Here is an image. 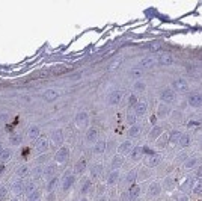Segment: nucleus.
Instances as JSON below:
<instances>
[{
  "instance_id": "c85d7f7f",
  "label": "nucleus",
  "mask_w": 202,
  "mask_h": 201,
  "mask_svg": "<svg viewBox=\"0 0 202 201\" xmlns=\"http://www.w3.org/2000/svg\"><path fill=\"white\" fill-rule=\"evenodd\" d=\"M118 178H119V172L118 171H113V172H110V175L107 178V183L109 185H115L116 182H118Z\"/></svg>"
},
{
  "instance_id": "7ed1b4c3",
  "label": "nucleus",
  "mask_w": 202,
  "mask_h": 201,
  "mask_svg": "<svg viewBox=\"0 0 202 201\" xmlns=\"http://www.w3.org/2000/svg\"><path fill=\"white\" fill-rule=\"evenodd\" d=\"M59 97H60V94H59V91H56V89H47L44 94H42V98H44L47 103L57 101Z\"/></svg>"
},
{
  "instance_id": "13d9d810",
  "label": "nucleus",
  "mask_w": 202,
  "mask_h": 201,
  "mask_svg": "<svg viewBox=\"0 0 202 201\" xmlns=\"http://www.w3.org/2000/svg\"><path fill=\"white\" fill-rule=\"evenodd\" d=\"M100 201H106V198H103V200H100Z\"/></svg>"
},
{
  "instance_id": "ddd939ff",
  "label": "nucleus",
  "mask_w": 202,
  "mask_h": 201,
  "mask_svg": "<svg viewBox=\"0 0 202 201\" xmlns=\"http://www.w3.org/2000/svg\"><path fill=\"white\" fill-rule=\"evenodd\" d=\"M131 150H133V144H131L130 141H125V142H122V144L118 147V151H119V154H127V153H131Z\"/></svg>"
},
{
  "instance_id": "f03ea898",
  "label": "nucleus",
  "mask_w": 202,
  "mask_h": 201,
  "mask_svg": "<svg viewBox=\"0 0 202 201\" xmlns=\"http://www.w3.org/2000/svg\"><path fill=\"white\" fill-rule=\"evenodd\" d=\"M157 61H158V63H162V65H172V63L175 62L174 56L171 55V53H167V51H162V53H158Z\"/></svg>"
},
{
  "instance_id": "2f4dec72",
  "label": "nucleus",
  "mask_w": 202,
  "mask_h": 201,
  "mask_svg": "<svg viewBox=\"0 0 202 201\" xmlns=\"http://www.w3.org/2000/svg\"><path fill=\"white\" fill-rule=\"evenodd\" d=\"M122 165V157H119V156H116V157H113V160H112V169H118L119 166Z\"/></svg>"
},
{
  "instance_id": "37998d69",
  "label": "nucleus",
  "mask_w": 202,
  "mask_h": 201,
  "mask_svg": "<svg viewBox=\"0 0 202 201\" xmlns=\"http://www.w3.org/2000/svg\"><path fill=\"white\" fill-rule=\"evenodd\" d=\"M136 178V171H130L128 175H127V183H133Z\"/></svg>"
},
{
  "instance_id": "c9c22d12",
  "label": "nucleus",
  "mask_w": 202,
  "mask_h": 201,
  "mask_svg": "<svg viewBox=\"0 0 202 201\" xmlns=\"http://www.w3.org/2000/svg\"><path fill=\"white\" fill-rule=\"evenodd\" d=\"M33 190H36V185L33 183V182H30V183H27L26 186H24V192L29 195V194H32Z\"/></svg>"
},
{
  "instance_id": "20e7f679",
  "label": "nucleus",
  "mask_w": 202,
  "mask_h": 201,
  "mask_svg": "<svg viewBox=\"0 0 202 201\" xmlns=\"http://www.w3.org/2000/svg\"><path fill=\"white\" fill-rule=\"evenodd\" d=\"M160 98H162L164 103H171V101H174V98H175V92H174V89H171V88L163 89L162 94H160Z\"/></svg>"
},
{
  "instance_id": "5701e85b",
  "label": "nucleus",
  "mask_w": 202,
  "mask_h": 201,
  "mask_svg": "<svg viewBox=\"0 0 202 201\" xmlns=\"http://www.w3.org/2000/svg\"><path fill=\"white\" fill-rule=\"evenodd\" d=\"M71 68L68 67V65H55L51 68V71L55 73V74H63V73H67V71H69Z\"/></svg>"
},
{
  "instance_id": "2eb2a0df",
  "label": "nucleus",
  "mask_w": 202,
  "mask_h": 201,
  "mask_svg": "<svg viewBox=\"0 0 202 201\" xmlns=\"http://www.w3.org/2000/svg\"><path fill=\"white\" fill-rule=\"evenodd\" d=\"M97 138H98V130L95 129V127H92V129H89L86 132V139L89 142H95V141H97Z\"/></svg>"
},
{
  "instance_id": "412c9836",
  "label": "nucleus",
  "mask_w": 202,
  "mask_h": 201,
  "mask_svg": "<svg viewBox=\"0 0 202 201\" xmlns=\"http://www.w3.org/2000/svg\"><path fill=\"white\" fill-rule=\"evenodd\" d=\"M145 48L150 50V51H157L158 48H162V42L160 41H151V42H148V44H146Z\"/></svg>"
},
{
  "instance_id": "72a5a7b5",
  "label": "nucleus",
  "mask_w": 202,
  "mask_h": 201,
  "mask_svg": "<svg viewBox=\"0 0 202 201\" xmlns=\"http://www.w3.org/2000/svg\"><path fill=\"white\" fill-rule=\"evenodd\" d=\"M130 76H131L133 79H139V77L143 76V71H142L140 68H133V70L130 71Z\"/></svg>"
},
{
  "instance_id": "de8ad7c7",
  "label": "nucleus",
  "mask_w": 202,
  "mask_h": 201,
  "mask_svg": "<svg viewBox=\"0 0 202 201\" xmlns=\"http://www.w3.org/2000/svg\"><path fill=\"white\" fill-rule=\"evenodd\" d=\"M166 113H167V108H166V106H160V108H158V115H160V116H166Z\"/></svg>"
},
{
  "instance_id": "5fc2aeb1",
  "label": "nucleus",
  "mask_w": 202,
  "mask_h": 201,
  "mask_svg": "<svg viewBox=\"0 0 202 201\" xmlns=\"http://www.w3.org/2000/svg\"><path fill=\"white\" fill-rule=\"evenodd\" d=\"M3 171H5V165H3V163H0V175L3 174Z\"/></svg>"
},
{
  "instance_id": "a878e982",
  "label": "nucleus",
  "mask_w": 202,
  "mask_h": 201,
  "mask_svg": "<svg viewBox=\"0 0 202 201\" xmlns=\"http://www.w3.org/2000/svg\"><path fill=\"white\" fill-rule=\"evenodd\" d=\"M84 169H86V159H80L76 165V171L79 174H82V172H84Z\"/></svg>"
},
{
  "instance_id": "6ab92c4d",
  "label": "nucleus",
  "mask_w": 202,
  "mask_h": 201,
  "mask_svg": "<svg viewBox=\"0 0 202 201\" xmlns=\"http://www.w3.org/2000/svg\"><path fill=\"white\" fill-rule=\"evenodd\" d=\"M74 182H76V175H68L67 178H65V182H63V185H62V189L63 190H67V189H69L72 185H74Z\"/></svg>"
},
{
  "instance_id": "393cba45",
  "label": "nucleus",
  "mask_w": 202,
  "mask_h": 201,
  "mask_svg": "<svg viewBox=\"0 0 202 201\" xmlns=\"http://www.w3.org/2000/svg\"><path fill=\"white\" fill-rule=\"evenodd\" d=\"M162 133H163V129L160 125H155V127H152V130L150 132V138H151V139H155V138H158Z\"/></svg>"
},
{
  "instance_id": "79ce46f5",
  "label": "nucleus",
  "mask_w": 202,
  "mask_h": 201,
  "mask_svg": "<svg viewBox=\"0 0 202 201\" xmlns=\"http://www.w3.org/2000/svg\"><path fill=\"white\" fill-rule=\"evenodd\" d=\"M145 88H146V86H145L143 82H136V83H134V89H136V91H145Z\"/></svg>"
},
{
  "instance_id": "1a4fd4ad",
  "label": "nucleus",
  "mask_w": 202,
  "mask_h": 201,
  "mask_svg": "<svg viewBox=\"0 0 202 201\" xmlns=\"http://www.w3.org/2000/svg\"><path fill=\"white\" fill-rule=\"evenodd\" d=\"M74 121H76V124H79V125H83V124H86L88 121H89V113L88 112H79L77 115H76V118H74Z\"/></svg>"
},
{
  "instance_id": "dca6fc26",
  "label": "nucleus",
  "mask_w": 202,
  "mask_h": 201,
  "mask_svg": "<svg viewBox=\"0 0 202 201\" xmlns=\"http://www.w3.org/2000/svg\"><path fill=\"white\" fill-rule=\"evenodd\" d=\"M146 109H148V104L146 101H139L136 104V115H145L146 113Z\"/></svg>"
},
{
  "instance_id": "39448f33",
  "label": "nucleus",
  "mask_w": 202,
  "mask_h": 201,
  "mask_svg": "<svg viewBox=\"0 0 202 201\" xmlns=\"http://www.w3.org/2000/svg\"><path fill=\"white\" fill-rule=\"evenodd\" d=\"M68 154H69V151H68V148L67 147H60L59 150H57V153H56V162H65L67 159H68Z\"/></svg>"
},
{
  "instance_id": "a211bd4d",
  "label": "nucleus",
  "mask_w": 202,
  "mask_h": 201,
  "mask_svg": "<svg viewBox=\"0 0 202 201\" xmlns=\"http://www.w3.org/2000/svg\"><path fill=\"white\" fill-rule=\"evenodd\" d=\"M181 132H172V135L169 136V144L171 145H176L179 142V139H181Z\"/></svg>"
},
{
  "instance_id": "3c124183",
  "label": "nucleus",
  "mask_w": 202,
  "mask_h": 201,
  "mask_svg": "<svg viewBox=\"0 0 202 201\" xmlns=\"http://www.w3.org/2000/svg\"><path fill=\"white\" fill-rule=\"evenodd\" d=\"M164 186H166L167 189H171V187H172V178H166V183H164Z\"/></svg>"
},
{
  "instance_id": "bb28decb",
  "label": "nucleus",
  "mask_w": 202,
  "mask_h": 201,
  "mask_svg": "<svg viewBox=\"0 0 202 201\" xmlns=\"http://www.w3.org/2000/svg\"><path fill=\"white\" fill-rule=\"evenodd\" d=\"M158 192H160V186H158L157 183L150 185V187H148V194L152 195V197H155V195H158Z\"/></svg>"
},
{
  "instance_id": "4be33fe9",
  "label": "nucleus",
  "mask_w": 202,
  "mask_h": 201,
  "mask_svg": "<svg viewBox=\"0 0 202 201\" xmlns=\"http://www.w3.org/2000/svg\"><path fill=\"white\" fill-rule=\"evenodd\" d=\"M142 153H143V148L142 147H136L131 150V159L133 160H139V159L142 157Z\"/></svg>"
},
{
  "instance_id": "aec40b11",
  "label": "nucleus",
  "mask_w": 202,
  "mask_h": 201,
  "mask_svg": "<svg viewBox=\"0 0 202 201\" xmlns=\"http://www.w3.org/2000/svg\"><path fill=\"white\" fill-rule=\"evenodd\" d=\"M139 195H140V187L137 186V185L131 186V189L128 190V197H130V200H136Z\"/></svg>"
},
{
  "instance_id": "58836bf2",
  "label": "nucleus",
  "mask_w": 202,
  "mask_h": 201,
  "mask_svg": "<svg viewBox=\"0 0 202 201\" xmlns=\"http://www.w3.org/2000/svg\"><path fill=\"white\" fill-rule=\"evenodd\" d=\"M137 103H139V101H137V95H136V94H131L130 98H128V106H130V108H136Z\"/></svg>"
},
{
  "instance_id": "4d7b16f0",
  "label": "nucleus",
  "mask_w": 202,
  "mask_h": 201,
  "mask_svg": "<svg viewBox=\"0 0 202 201\" xmlns=\"http://www.w3.org/2000/svg\"><path fill=\"white\" fill-rule=\"evenodd\" d=\"M82 201H88V200H86V198H82Z\"/></svg>"
},
{
  "instance_id": "603ef678",
  "label": "nucleus",
  "mask_w": 202,
  "mask_h": 201,
  "mask_svg": "<svg viewBox=\"0 0 202 201\" xmlns=\"http://www.w3.org/2000/svg\"><path fill=\"white\" fill-rule=\"evenodd\" d=\"M53 171H55V166H48V168H47V171H45V174H51Z\"/></svg>"
},
{
  "instance_id": "f704fd0d",
  "label": "nucleus",
  "mask_w": 202,
  "mask_h": 201,
  "mask_svg": "<svg viewBox=\"0 0 202 201\" xmlns=\"http://www.w3.org/2000/svg\"><path fill=\"white\" fill-rule=\"evenodd\" d=\"M41 197V190H33V192H32V194H29L27 195V201H36L38 198Z\"/></svg>"
},
{
  "instance_id": "e433bc0d",
  "label": "nucleus",
  "mask_w": 202,
  "mask_h": 201,
  "mask_svg": "<svg viewBox=\"0 0 202 201\" xmlns=\"http://www.w3.org/2000/svg\"><path fill=\"white\" fill-rule=\"evenodd\" d=\"M189 142H190V138H189L187 135H183V136H181V139H179V142H178V145L184 148V147L189 145Z\"/></svg>"
},
{
  "instance_id": "7c9ffc66",
  "label": "nucleus",
  "mask_w": 202,
  "mask_h": 201,
  "mask_svg": "<svg viewBox=\"0 0 202 201\" xmlns=\"http://www.w3.org/2000/svg\"><path fill=\"white\" fill-rule=\"evenodd\" d=\"M101 171H103V166H101V165H95V166L91 169V175H92V178H97V177L100 175Z\"/></svg>"
},
{
  "instance_id": "b1692460",
  "label": "nucleus",
  "mask_w": 202,
  "mask_h": 201,
  "mask_svg": "<svg viewBox=\"0 0 202 201\" xmlns=\"http://www.w3.org/2000/svg\"><path fill=\"white\" fill-rule=\"evenodd\" d=\"M104 150H106V142L104 141H98L97 144H95V147H94V153L95 154H101V153H104Z\"/></svg>"
},
{
  "instance_id": "49530a36",
  "label": "nucleus",
  "mask_w": 202,
  "mask_h": 201,
  "mask_svg": "<svg viewBox=\"0 0 202 201\" xmlns=\"http://www.w3.org/2000/svg\"><path fill=\"white\" fill-rule=\"evenodd\" d=\"M195 163H196V157H192V159H190V160L186 163V168H187V169L193 168V166H195Z\"/></svg>"
},
{
  "instance_id": "4468645a",
  "label": "nucleus",
  "mask_w": 202,
  "mask_h": 201,
  "mask_svg": "<svg viewBox=\"0 0 202 201\" xmlns=\"http://www.w3.org/2000/svg\"><path fill=\"white\" fill-rule=\"evenodd\" d=\"M51 139H53V142H55V144H62V141H63V132L60 129L55 130L51 133Z\"/></svg>"
},
{
  "instance_id": "f257e3e1",
  "label": "nucleus",
  "mask_w": 202,
  "mask_h": 201,
  "mask_svg": "<svg viewBox=\"0 0 202 201\" xmlns=\"http://www.w3.org/2000/svg\"><path fill=\"white\" fill-rule=\"evenodd\" d=\"M172 85H174V89H175L176 92L184 94V92L189 91V82H187L186 79H176V80L172 82Z\"/></svg>"
},
{
  "instance_id": "4c0bfd02",
  "label": "nucleus",
  "mask_w": 202,
  "mask_h": 201,
  "mask_svg": "<svg viewBox=\"0 0 202 201\" xmlns=\"http://www.w3.org/2000/svg\"><path fill=\"white\" fill-rule=\"evenodd\" d=\"M139 132H140V127L137 124H134V125H131V129L128 130V135L130 136H137V135H139Z\"/></svg>"
},
{
  "instance_id": "a19ab883",
  "label": "nucleus",
  "mask_w": 202,
  "mask_h": 201,
  "mask_svg": "<svg viewBox=\"0 0 202 201\" xmlns=\"http://www.w3.org/2000/svg\"><path fill=\"white\" fill-rule=\"evenodd\" d=\"M136 120H137L136 113H128V116H127V121H128V124H131V125L136 124Z\"/></svg>"
},
{
  "instance_id": "9d476101",
  "label": "nucleus",
  "mask_w": 202,
  "mask_h": 201,
  "mask_svg": "<svg viewBox=\"0 0 202 201\" xmlns=\"http://www.w3.org/2000/svg\"><path fill=\"white\" fill-rule=\"evenodd\" d=\"M162 160V154H151V156H148V159L145 160V165L146 166H155L158 165Z\"/></svg>"
},
{
  "instance_id": "6e6552de",
  "label": "nucleus",
  "mask_w": 202,
  "mask_h": 201,
  "mask_svg": "<svg viewBox=\"0 0 202 201\" xmlns=\"http://www.w3.org/2000/svg\"><path fill=\"white\" fill-rule=\"evenodd\" d=\"M48 145H50L48 139H45V138H41V139L36 142L35 148H36V151H38V153H44V151L48 150Z\"/></svg>"
},
{
  "instance_id": "8fccbe9b",
  "label": "nucleus",
  "mask_w": 202,
  "mask_h": 201,
  "mask_svg": "<svg viewBox=\"0 0 202 201\" xmlns=\"http://www.w3.org/2000/svg\"><path fill=\"white\" fill-rule=\"evenodd\" d=\"M89 186H91V182H89V180H84V185H83V187H82V192L84 194V192L89 189Z\"/></svg>"
},
{
  "instance_id": "a18cd8bd",
  "label": "nucleus",
  "mask_w": 202,
  "mask_h": 201,
  "mask_svg": "<svg viewBox=\"0 0 202 201\" xmlns=\"http://www.w3.org/2000/svg\"><path fill=\"white\" fill-rule=\"evenodd\" d=\"M6 197H8V189H6V187H2V189H0V201H3Z\"/></svg>"
},
{
  "instance_id": "bf43d9fd",
  "label": "nucleus",
  "mask_w": 202,
  "mask_h": 201,
  "mask_svg": "<svg viewBox=\"0 0 202 201\" xmlns=\"http://www.w3.org/2000/svg\"><path fill=\"white\" fill-rule=\"evenodd\" d=\"M14 201H15V200H14Z\"/></svg>"
},
{
  "instance_id": "6e6d98bb",
  "label": "nucleus",
  "mask_w": 202,
  "mask_h": 201,
  "mask_svg": "<svg viewBox=\"0 0 202 201\" xmlns=\"http://www.w3.org/2000/svg\"><path fill=\"white\" fill-rule=\"evenodd\" d=\"M2 150H3V144H2V141H0V153H2Z\"/></svg>"
},
{
  "instance_id": "cd10ccee",
  "label": "nucleus",
  "mask_w": 202,
  "mask_h": 201,
  "mask_svg": "<svg viewBox=\"0 0 202 201\" xmlns=\"http://www.w3.org/2000/svg\"><path fill=\"white\" fill-rule=\"evenodd\" d=\"M17 175H18V177H26V175H29V166H27V165H21V166L17 169Z\"/></svg>"
},
{
  "instance_id": "0eeeda50",
  "label": "nucleus",
  "mask_w": 202,
  "mask_h": 201,
  "mask_svg": "<svg viewBox=\"0 0 202 201\" xmlns=\"http://www.w3.org/2000/svg\"><path fill=\"white\" fill-rule=\"evenodd\" d=\"M155 65V59L154 58H143L140 62H139V67L140 70H148V68H152Z\"/></svg>"
},
{
  "instance_id": "864d4df0",
  "label": "nucleus",
  "mask_w": 202,
  "mask_h": 201,
  "mask_svg": "<svg viewBox=\"0 0 202 201\" xmlns=\"http://www.w3.org/2000/svg\"><path fill=\"white\" fill-rule=\"evenodd\" d=\"M178 201H187V197H186V195H181V197H178Z\"/></svg>"
},
{
  "instance_id": "423d86ee",
  "label": "nucleus",
  "mask_w": 202,
  "mask_h": 201,
  "mask_svg": "<svg viewBox=\"0 0 202 201\" xmlns=\"http://www.w3.org/2000/svg\"><path fill=\"white\" fill-rule=\"evenodd\" d=\"M189 103L193 108H202V94H192L189 97Z\"/></svg>"
},
{
  "instance_id": "f8f14e48",
  "label": "nucleus",
  "mask_w": 202,
  "mask_h": 201,
  "mask_svg": "<svg viewBox=\"0 0 202 201\" xmlns=\"http://www.w3.org/2000/svg\"><path fill=\"white\" fill-rule=\"evenodd\" d=\"M39 135H41V127L39 125L29 127V130H27V138H29V139H36Z\"/></svg>"
},
{
  "instance_id": "09e8293b",
  "label": "nucleus",
  "mask_w": 202,
  "mask_h": 201,
  "mask_svg": "<svg viewBox=\"0 0 202 201\" xmlns=\"http://www.w3.org/2000/svg\"><path fill=\"white\" fill-rule=\"evenodd\" d=\"M33 174H35V177L38 178V177H41L42 174H44V171H42V168H39V166H36V168H35V171H33Z\"/></svg>"
},
{
  "instance_id": "473e14b6",
  "label": "nucleus",
  "mask_w": 202,
  "mask_h": 201,
  "mask_svg": "<svg viewBox=\"0 0 202 201\" xmlns=\"http://www.w3.org/2000/svg\"><path fill=\"white\" fill-rule=\"evenodd\" d=\"M9 142L12 144V145H20V144H21V136H20L18 133H14L12 136L9 138Z\"/></svg>"
},
{
  "instance_id": "9b49d317",
  "label": "nucleus",
  "mask_w": 202,
  "mask_h": 201,
  "mask_svg": "<svg viewBox=\"0 0 202 201\" xmlns=\"http://www.w3.org/2000/svg\"><path fill=\"white\" fill-rule=\"evenodd\" d=\"M122 95H124L122 91H113L109 95V104H118L122 100Z\"/></svg>"
},
{
  "instance_id": "ea45409f",
  "label": "nucleus",
  "mask_w": 202,
  "mask_h": 201,
  "mask_svg": "<svg viewBox=\"0 0 202 201\" xmlns=\"http://www.w3.org/2000/svg\"><path fill=\"white\" fill-rule=\"evenodd\" d=\"M56 185H57V177H53V178L50 180V182H48V186H47V189H48L50 192H51V190L56 187Z\"/></svg>"
},
{
  "instance_id": "f3484780",
  "label": "nucleus",
  "mask_w": 202,
  "mask_h": 201,
  "mask_svg": "<svg viewBox=\"0 0 202 201\" xmlns=\"http://www.w3.org/2000/svg\"><path fill=\"white\" fill-rule=\"evenodd\" d=\"M11 156H12V150H9V148H3L2 153H0V163H3V162H8Z\"/></svg>"
},
{
  "instance_id": "c03bdc74",
  "label": "nucleus",
  "mask_w": 202,
  "mask_h": 201,
  "mask_svg": "<svg viewBox=\"0 0 202 201\" xmlns=\"http://www.w3.org/2000/svg\"><path fill=\"white\" fill-rule=\"evenodd\" d=\"M119 63H121V59H115L110 65H109V70L112 71V70H115V68H118L119 67Z\"/></svg>"
},
{
  "instance_id": "c756f323",
  "label": "nucleus",
  "mask_w": 202,
  "mask_h": 201,
  "mask_svg": "<svg viewBox=\"0 0 202 201\" xmlns=\"http://www.w3.org/2000/svg\"><path fill=\"white\" fill-rule=\"evenodd\" d=\"M12 189H14V192H15V194H21V192H24L23 182H15V183L12 185Z\"/></svg>"
}]
</instances>
